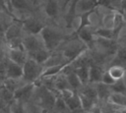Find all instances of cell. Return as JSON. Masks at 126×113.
Here are the masks:
<instances>
[{
  "label": "cell",
  "mask_w": 126,
  "mask_h": 113,
  "mask_svg": "<svg viewBox=\"0 0 126 113\" xmlns=\"http://www.w3.org/2000/svg\"><path fill=\"white\" fill-rule=\"evenodd\" d=\"M39 36L43 42V45L47 51L50 53L58 47V45L62 41V34L59 30L55 29L54 28H50L48 26H45L43 29L40 31Z\"/></svg>",
  "instance_id": "6da1fadb"
},
{
  "label": "cell",
  "mask_w": 126,
  "mask_h": 113,
  "mask_svg": "<svg viewBox=\"0 0 126 113\" xmlns=\"http://www.w3.org/2000/svg\"><path fill=\"white\" fill-rule=\"evenodd\" d=\"M43 66L36 63L31 58H28L23 65L22 80L27 84H35L41 77Z\"/></svg>",
  "instance_id": "7a4b0ae2"
},
{
  "label": "cell",
  "mask_w": 126,
  "mask_h": 113,
  "mask_svg": "<svg viewBox=\"0 0 126 113\" xmlns=\"http://www.w3.org/2000/svg\"><path fill=\"white\" fill-rule=\"evenodd\" d=\"M88 50V47L80 40V41H70L66 47L64 48L62 55L64 56L65 60L72 63L74 60H76L80 55H82L85 51Z\"/></svg>",
  "instance_id": "3957f363"
},
{
  "label": "cell",
  "mask_w": 126,
  "mask_h": 113,
  "mask_svg": "<svg viewBox=\"0 0 126 113\" xmlns=\"http://www.w3.org/2000/svg\"><path fill=\"white\" fill-rule=\"evenodd\" d=\"M94 46L97 47V49L95 51L99 52L100 54L104 55L105 57H107V56H112L113 57L115 55L116 51H117V48H118L116 40L99 38V37H96V36L94 38Z\"/></svg>",
  "instance_id": "277c9868"
},
{
  "label": "cell",
  "mask_w": 126,
  "mask_h": 113,
  "mask_svg": "<svg viewBox=\"0 0 126 113\" xmlns=\"http://www.w3.org/2000/svg\"><path fill=\"white\" fill-rule=\"evenodd\" d=\"M22 41H23V46H24V49H25L27 55L30 53H32L36 50L45 48L39 35L27 34L26 36L22 37Z\"/></svg>",
  "instance_id": "5b68a950"
},
{
  "label": "cell",
  "mask_w": 126,
  "mask_h": 113,
  "mask_svg": "<svg viewBox=\"0 0 126 113\" xmlns=\"http://www.w3.org/2000/svg\"><path fill=\"white\" fill-rule=\"evenodd\" d=\"M34 88H35V85L34 84H27V83L23 84L20 87H18L13 92L14 100L23 103L24 101L28 100L32 96Z\"/></svg>",
  "instance_id": "8992f818"
},
{
  "label": "cell",
  "mask_w": 126,
  "mask_h": 113,
  "mask_svg": "<svg viewBox=\"0 0 126 113\" xmlns=\"http://www.w3.org/2000/svg\"><path fill=\"white\" fill-rule=\"evenodd\" d=\"M44 27L45 26L40 21L32 18L27 19L22 24L23 30H25L27 34H31V35H39L40 31L43 29Z\"/></svg>",
  "instance_id": "52a82bcc"
},
{
  "label": "cell",
  "mask_w": 126,
  "mask_h": 113,
  "mask_svg": "<svg viewBox=\"0 0 126 113\" xmlns=\"http://www.w3.org/2000/svg\"><path fill=\"white\" fill-rule=\"evenodd\" d=\"M23 77V66L18 65L8 58L6 60V68H5V80H22Z\"/></svg>",
  "instance_id": "ba28073f"
},
{
  "label": "cell",
  "mask_w": 126,
  "mask_h": 113,
  "mask_svg": "<svg viewBox=\"0 0 126 113\" xmlns=\"http://www.w3.org/2000/svg\"><path fill=\"white\" fill-rule=\"evenodd\" d=\"M99 2L97 1H90V0H80L75 2V12L76 14H87L94 11L96 6H98Z\"/></svg>",
  "instance_id": "9c48e42d"
},
{
  "label": "cell",
  "mask_w": 126,
  "mask_h": 113,
  "mask_svg": "<svg viewBox=\"0 0 126 113\" xmlns=\"http://www.w3.org/2000/svg\"><path fill=\"white\" fill-rule=\"evenodd\" d=\"M40 86H41V90L39 92V94H40L39 99H40L42 106L44 107V110L54 107V103H55V99H56L54 92L48 90L47 88H45L42 85H40Z\"/></svg>",
  "instance_id": "30bf717a"
},
{
  "label": "cell",
  "mask_w": 126,
  "mask_h": 113,
  "mask_svg": "<svg viewBox=\"0 0 126 113\" xmlns=\"http://www.w3.org/2000/svg\"><path fill=\"white\" fill-rule=\"evenodd\" d=\"M22 31H23L22 25H19L17 23H12L4 31V37L6 38L7 41L22 38Z\"/></svg>",
  "instance_id": "8fae6325"
},
{
  "label": "cell",
  "mask_w": 126,
  "mask_h": 113,
  "mask_svg": "<svg viewBox=\"0 0 126 113\" xmlns=\"http://www.w3.org/2000/svg\"><path fill=\"white\" fill-rule=\"evenodd\" d=\"M77 32H78V36H79L80 40H81L87 47L94 46V42L95 35H94V30L91 28V27L84 28L80 29V30L77 31Z\"/></svg>",
  "instance_id": "7c38bea8"
},
{
  "label": "cell",
  "mask_w": 126,
  "mask_h": 113,
  "mask_svg": "<svg viewBox=\"0 0 126 113\" xmlns=\"http://www.w3.org/2000/svg\"><path fill=\"white\" fill-rule=\"evenodd\" d=\"M6 56L10 61H12V62H14L18 65H21V66H23L24 63L28 59V55H27L25 50L8 49V51L6 53Z\"/></svg>",
  "instance_id": "4fadbf2b"
},
{
  "label": "cell",
  "mask_w": 126,
  "mask_h": 113,
  "mask_svg": "<svg viewBox=\"0 0 126 113\" xmlns=\"http://www.w3.org/2000/svg\"><path fill=\"white\" fill-rule=\"evenodd\" d=\"M44 7V13L49 18H56L58 14L60 13V2L55 0H48L45 1L43 4Z\"/></svg>",
  "instance_id": "5bb4252c"
},
{
  "label": "cell",
  "mask_w": 126,
  "mask_h": 113,
  "mask_svg": "<svg viewBox=\"0 0 126 113\" xmlns=\"http://www.w3.org/2000/svg\"><path fill=\"white\" fill-rule=\"evenodd\" d=\"M103 72L104 71H102L100 66L93 64L89 68V84L94 85V84L100 83Z\"/></svg>",
  "instance_id": "9a60e30c"
},
{
  "label": "cell",
  "mask_w": 126,
  "mask_h": 113,
  "mask_svg": "<svg viewBox=\"0 0 126 113\" xmlns=\"http://www.w3.org/2000/svg\"><path fill=\"white\" fill-rule=\"evenodd\" d=\"M50 55H51V53L49 51H47L45 48H42V49H39L32 53L28 54V58L32 59L33 61H35L36 63H38L40 65H43L48 60Z\"/></svg>",
  "instance_id": "2e32d148"
},
{
  "label": "cell",
  "mask_w": 126,
  "mask_h": 113,
  "mask_svg": "<svg viewBox=\"0 0 126 113\" xmlns=\"http://www.w3.org/2000/svg\"><path fill=\"white\" fill-rule=\"evenodd\" d=\"M94 85L96 93H97L98 101H105L106 102L108 96L111 94V90H110L109 85H106L102 83H97V84H94Z\"/></svg>",
  "instance_id": "e0dca14e"
},
{
  "label": "cell",
  "mask_w": 126,
  "mask_h": 113,
  "mask_svg": "<svg viewBox=\"0 0 126 113\" xmlns=\"http://www.w3.org/2000/svg\"><path fill=\"white\" fill-rule=\"evenodd\" d=\"M112 62V65H119L126 68V45L118 46Z\"/></svg>",
  "instance_id": "ac0fdd59"
},
{
  "label": "cell",
  "mask_w": 126,
  "mask_h": 113,
  "mask_svg": "<svg viewBox=\"0 0 126 113\" xmlns=\"http://www.w3.org/2000/svg\"><path fill=\"white\" fill-rule=\"evenodd\" d=\"M106 71L108 72L110 77L116 82V81H120L123 79L125 72H126V68L123 66H119V65H111Z\"/></svg>",
  "instance_id": "d6986e66"
},
{
  "label": "cell",
  "mask_w": 126,
  "mask_h": 113,
  "mask_svg": "<svg viewBox=\"0 0 126 113\" xmlns=\"http://www.w3.org/2000/svg\"><path fill=\"white\" fill-rule=\"evenodd\" d=\"M53 85H54V89L59 93L61 90L66 89V88H70L66 76L63 73H60L59 75L55 76L53 78Z\"/></svg>",
  "instance_id": "ffe728a7"
},
{
  "label": "cell",
  "mask_w": 126,
  "mask_h": 113,
  "mask_svg": "<svg viewBox=\"0 0 126 113\" xmlns=\"http://www.w3.org/2000/svg\"><path fill=\"white\" fill-rule=\"evenodd\" d=\"M94 35L96 37L99 38H105V39H114L116 40L117 38V33L113 30V29H108V28H104L102 27L97 28L95 30H94Z\"/></svg>",
  "instance_id": "44dd1931"
},
{
  "label": "cell",
  "mask_w": 126,
  "mask_h": 113,
  "mask_svg": "<svg viewBox=\"0 0 126 113\" xmlns=\"http://www.w3.org/2000/svg\"><path fill=\"white\" fill-rule=\"evenodd\" d=\"M78 93H81L91 99H93L94 101L97 102L98 101V98H97V93H96V90H95V87L94 85L92 84H88L86 85H83L82 88L78 91Z\"/></svg>",
  "instance_id": "7402d4cb"
},
{
  "label": "cell",
  "mask_w": 126,
  "mask_h": 113,
  "mask_svg": "<svg viewBox=\"0 0 126 113\" xmlns=\"http://www.w3.org/2000/svg\"><path fill=\"white\" fill-rule=\"evenodd\" d=\"M106 103L116 106H126V94L111 92L106 100Z\"/></svg>",
  "instance_id": "603a6c76"
},
{
  "label": "cell",
  "mask_w": 126,
  "mask_h": 113,
  "mask_svg": "<svg viewBox=\"0 0 126 113\" xmlns=\"http://www.w3.org/2000/svg\"><path fill=\"white\" fill-rule=\"evenodd\" d=\"M66 103V106H67V109L69 111H71L72 113L76 112V111H79L82 109L81 107V102H80V98H79V95L78 93L76 92L71 98H69L67 101H65Z\"/></svg>",
  "instance_id": "cb8c5ba5"
},
{
  "label": "cell",
  "mask_w": 126,
  "mask_h": 113,
  "mask_svg": "<svg viewBox=\"0 0 126 113\" xmlns=\"http://www.w3.org/2000/svg\"><path fill=\"white\" fill-rule=\"evenodd\" d=\"M89 68L90 67H77L73 70L83 85L89 84Z\"/></svg>",
  "instance_id": "d4e9b609"
},
{
  "label": "cell",
  "mask_w": 126,
  "mask_h": 113,
  "mask_svg": "<svg viewBox=\"0 0 126 113\" xmlns=\"http://www.w3.org/2000/svg\"><path fill=\"white\" fill-rule=\"evenodd\" d=\"M77 93H78V92H77ZM78 95H79V98H80L81 107H82V109H83L84 111H89V110H91L94 106L97 105V102L94 101L93 99H91V98H89V97H87V96H85V95H83V94H81V93H78Z\"/></svg>",
  "instance_id": "484cf974"
},
{
  "label": "cell",
  "mask_w": 126,
  "mask_h": 113,
  "mask_svg": "<svg viewBox=\"0 0 126 113\" xmlns=\"http://www.w3.org/2000/svg\"><path fill=\"white\" fill-rule=\"evenodd\" d=\"M0 98L7 103L8 105H10L13 101H14V96H13V92L10 91L4 85H0Z\"/></svg>",
  "instance_id": "4316f807"
},
{
  "label": "cell",
  "mask_w": 126,
  "mask_h": 113,
  "mask_svg": "<svg viewBox=\"0 0 126 113\" xmlns=\"http://www.w3.org/2000/svg\"><path fill=\"white\" fill-rule=\"evenodd\" d=\"M109 87H110L111 92H113V93L126 94V87H125V85H124V83H123L122 80L114 82V84L111 85H109Z\"/></svg>",
  "instance_id": "83f0119b"
},
{
  "label": "cell",
  "mask_w": 126,
  "mask_h": 113,
  "mask_svg": "<svg viewBox=\"0 0 126 113\" xmlns=\"http://www.w3.org/2000/svg\"><path fill=\"white\" fill-rule=\"evenodd\" d=\"M11 6L14 7V9L16 10H28L30 7V2L25 1V0H15V1H11Z\"/></svg>",
  "instance_id": "f1b7e54d"
},
{
  "label": "cell",
  "mask_w": 126,
  "mask_h": 113,
  "mask_svg": "<svg viewBox=\"0 0 126 113\" xmlns=\"http://www.w3.org/2000/svg\"><path fill=\"white\" fill-rule=\"evenodd\" d=\"M10 110H11V113H26L24 104L16 100H14L10 104Z\"/></svg>",
  "instance_id": "f546056e"
},
{
  "label": "cell",
  "mask_w": 126,
  "mask_h": 113,
  "mask_svg": "<svg viewBox=\"0 0 126 113\" xmlns=\"http://www.w3.org/2000/svg\"><path fill=\"white\" fill-rule=\"evenodd\" d=\"M54 107H55L59 112H65L66 110H68L65 101H64L60 96H56L55 103H54Z\"/></svg>",
  "instance_id": "4dcf8cb0"
},
{
  "label": "cell",
  "mask_w": 126,
  "mask_h": 113,
  "mask_svg": "<svg viewBox=\"0 0 126 113\" xmlns=\"http://www.w3.org/2000/svg\"><path fill=\"white\" fill-rule=\"evenodd\" d=\"M76 92L73 90V89H71V88H66V89H63V90H61L60 92H59V96L64 100V101H67L69 98H71L74 94H75Z\"/></svg>",
  "instance_id": "1f68e13d"
},
{
  "label": "cell",
  "mask_w": 126,
  "mask_h": 113,
  "mask_svg": "<svg viewBox=\"0 0 126 113\" xmlns=\"http://www.w3.org/2000/svg\"><path fill=\"white\" fill-rule=\"evenodd\" d=\"M114 82H115V81L110 77V75L108 74V72H107V71H104L103 74H102L100 83H102V84H104V85H111L114 84Z\"/></svg>",
  "instance_id": "d6a6232c"
},
{
  "label": "cell",
  "mask_w": 126,
  "mask_h": 113,
  "mask_svg": "<svg viewBox=\"0 0 126 113\" xmlns=\"http://www.w3.org/2000/svg\"><path fill=\"white\" fill-rule=\"evenodd\" d=\"M118 12H120L124 17L126 16V0H122L120 2H118Z\"/></svg>",
  "instance_id": "836d02e7"
},
{
  "label": "cell",
  "mask_w": 126,
  "mask_h": 113,
  "mask_svg": "<svg viewBox=\"0 0 126 113\" xmlns=\"http://www.w3.org/2000/svg\"><path fill=\"white\" fill-rule=\"evenodd\" d=\"M0 113H11L10 105L7 106V107H5V108H3V109H1V110H0Z\"/></svg>",
  "instance_id": "e575fe53"
},
{
  "label": "cell",
  "mask_w": 126,
  "mask_h": 113,
  "mask_svg": "<svg viewBox=\"0 0 126 113\" xmlns=\"http://www.w3.org/2000/svg\"><path fill=\"white\" fill-rule=\"evenodd\" d=\"M101 113H116L115 111H113L112 109H110V108H108V107H106V109H102V112Z\"/></svg>",
  "instance_id": "d590c367"
},
{
  "label": "cell",
  "mask_w": 126,
  "mask_h": 113,
  "mask_svg": "<svg viewBox=\"0 0 126 113\" xmlns=\"http://www.w3.org/2000/svg\"><path fill=\"white\" fill-rule=\"evenodd\" d=\"M122 81H123V83H124V85H125V87H126V72H125V75H124Z\"/></svg>",
  "instance_id": "8d00e7d4"
},
{
  "label": "cell",
  "mask_w": 126,
  "mask_h": 113,
  "mask_svg": "<svg viewBox=\"0 0 126 113\" xmlns=\"http://www.w3.org/2000/svg\"><path fill=\"white\" fill-rule=\"evenodd\" d=\"M34 113H45V112H43V111H35Z\"/></svg>",
  "instance_id": "74e56055"
},
{
  "label": "cell",
  "mask_w": 126,
  "mask_h": 113,
  "mask_svg": "<svg viewBox=\"0 0 126 113\" xmlns=\"http://www.w3.org/2000/svg\"><path fill=\"white\" fill-rule=\"evenodd\" d=\"M125 26H126V19H125Z\"/></svg>",
  "instance_id": "f35d334b"
}]
</instances>
